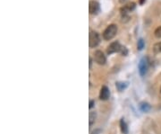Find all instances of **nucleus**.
Here are the masks:
<instances>
[{"label": "nucleus", "mask_w": 161, "mask_h": 134, "mask_svg": "<svg viewBox=\"0 0 161 134\" xmlns=\"http://www.w3.org/2000/svg\"><path fill=\"white\" fill-rule=\"evenodd\" d=\"M117 31H118V28H117L116 24H114V23L110 24V25H108L106 28V30H105L104 33H103V38H104V40L110 41L111 39H113L115 36L116 35Z\"/></svg>", "instance_id": "1"}, {"label": "nucleus", "mask_w": 161, "mask_h": 134, "mask_svg": "<svg viewBox=\"0 0 161 134\" xmlns=\"http://www.w3.org/2000/svg\"><path fill=\"white\" fill-rule=\"evenodd\" d=\"M100 42V34L97 32H90L89 36V45L90 48L97 47Z\"/></svg>", "instance_id": "2"}, {"label": "nucleus", "mask_w": 161, "mask_h": 134, "mask_svg": "<svg viewBox=\"0 0 161 134\" xmlns=\"http://www.w3.org/2000/svg\"><path fill=\"white\" fill-rule=\"evenodd\" d=\"M148 68V59L147 58H142L139 63V72L141 77L146 75Z\"/></svg>", "instance_id": "3"}, {"label": "nucleus", "mask_w": 161, "mask_h": 134, "mask_svg": "<svg viewBox=\"0 0 161 134\" xmlns=\"http://www.w3.org/2000/svg\"><path fill=\"white\" fill-rule=\"evenodd\" d=\"M121 48L122 46L120 45V43L118 41H114L112 43H110L109 46L108 47L107 49V52L108 54H113V53H115V52H119L121 51Z\"/></svg>", "instance_id": "4"}, {"label": "nucleus", "mask_w": 161, "mask_h": 134, "mask_svg": "<svg viewBox=\"0 0 161 134\" xmlns=\"http://www.w3.org/2000/svg\"><path fill=\"white\" fill-rule=\"evenodd\" d=\"M94 59L95 61L100 64V65H104L107 61V59L106 56L104 55V53L101 51H96L94 53Z\"/></svg>", "instance_id": "5"}, {"label": "nucleus", "mask_w": 161, "mask_h": 134, "mask_svg": "<svg viewBox=\"0 0 161 134\" xmlns=\"http://www.w3.org/2000/svg\"><path fill=\"white\" fill-rule=\"evenodd\" d=\"M89 10L91 15H97L98 12L100 11V5L95 0H91L89 5Z\"/></svg>", "instance_id": "6"}, {"label": "nucleus", "mask_w": 161, "mask_h": 134, "mask_svg": "<svg viewBox=\"0 0 161 134\" xmlns=\"http://www.w3.org/2000/svg\"><path fill=\"white\" fill-rule=\"evenodd\" d=\"M109 95H110V92H109V89L108 87L104 86L101 87L100 89V98L103 101L105 100H108L109 98Z\"/></svg>", "instance_id": "7"}, {"label": "nucleus", "mask_w": 161, "mask_h": 134, "mask_svg": "<svg viewBox=\"0 0 161 134\" xmlns=\"http://www.w3.org/2000/svg\"><path fill=\"white\" fill-rule=\"evenodd\" d=\"M120 129H121V131H122L123 134H127L128 133V127H127V124L123 119H121V121H120Z\"/></svg>", "instance_id": "8"}, {"label": "nucleus", "mask_w": 161, "mask_h": 134, "mask_svg": "<svg viewBox=\"0 0 161 134\" xmlns=\"http://www.w3.org/2000/svg\"><path fill=\"white\" fill-rule=\"evenodd\" d=\"M96 118H97V113L95 112H90L89 114V124L90 125L93 124L96 121Z\"/></svg>", "instance_id": "9"}, {"label": "nucleus", "mask_w": 161, "mask_h": 134, "mask_svg": "<svg viewBox=\"0 0 161 134\" xmlns=\"http://www.w3.org/2000/svg\"><path fill=\"white\" fill-rule=\"evenodd\" d=\"M125 8V10L128 12H131V11H133V10H134L135 9V7H136V5H135V3L134 2H129V3H127L125 7H123Z\"/></svg>", "instance_id": "10"}, {"label": "nucleus", "mask_w": 161, "mask_h": 134, "mask_svg": "<svg viewBox=\"0 0 161 134\" xmlns=\"http://www.w3.org/2000/svg\"><path fill=\"white\" fill-rule=\"evenodd\" d=\"M153 51L155 53H161V41L155 43L153 46Z\"/></svg>", "instance_id": "11"}, {"label": "nucleus", "mask_w": 161, "mask_h": 134, "mask_svg": "<svg viewBox=\"0 0 161 134\" xmlns=\"http://www.w3.org/2000/svg\"><path fill=\"white\" fill-rule=\"evenodd\" d=\"M144 45H145V43H144V41L142 40V39H140V40L138 41V44H137V48H138V50H139V51H141L142 49L144 48Z\"/></svg>", "instance_id": "12"}, {"label": "nucleus", "mask_w": 161, "mask_h": 134, "mask_svg": "<svg viewBox=\"0 0 161 134\" xmlns=\"http://www.w3.org/2000/svg\"><path fill=\"white\" fill-rule=\"evenodd\" d=\"M141 110L143 111V112H148V110H150V106L148 105V103H142L141 105Z\"/></svg>", "instance_id": "13"}, {"label": "nucleus", "mask_w": 161, "mask_h": 134, "mask_svg": "<svg viewBox=\"0 0 161 134\" xmlns=\"http://www.w3.org/2000/svg\"><path fill=\"white\" fill-rule=\"evenodd\" d=\"M126 86H127L126 83H117L116 84V87H117V88H118L119 91H123L126 87Z\"/></svg>", "instance_id": "14"}, {"label": "nucleus", "mask_w": 161, "mask_h": 134, "mask_svg": "<svg viewBox=\"0 0 161 134\" xmlns=\"http://www.w3.org/2000/svg\"><path fill=\"white\" fill-rule=\"evenodd\" d=\"M154 34H155V36H156L157 38H158V39L161 38V26L158 27L156 30H155Z\"/></svg>", "instance_id": "15"}, {"label": "nucleus", "mask_w": 161, "mask_h": 134, "mask_svg": "<svg viewBox=\"0 0 161 134\" xmlns=\"http://www.w3.org/2000/svg\"><path fill=\"white\" fill-rule=\"evenodd\" d=\"M120 52L122 53V55L126 56V55H127V53H128V51H127V49H126L125 47H122V48H121Z\"/></svg>", "instance_id": "16"}, {"label": "nucleus", "mask_w": 161, "mask_h": 134, "mask_svg": "<svg viewBox=\"0 0 161 134\" xmlns=\"http://www.w3.org/2000/svg\"><path fill=\"white\" fill-rule=\"evenodd\" d=\"M93 105H94V101H90V105H89V108L90 109H91L92 107H93Z\"/></svg>", "instance_id": "17"}, {"label": "nucleus", "mask_w": 161, "mask_h": 134, "mask_svg": "<svg viewBox=\"0 0 161 134\" xmlns=\"http://www.w3.org/2000/svg\"><path fill=\"white\" fill-rule=\"evenodd\" d=\"M119 1H120V3H121V4H123V2H125L126 0H119Z\"/></svg>", "instance_id": "18"}, {"label": "nucleus", "mask_w": 161, "mask_h": 134, "mask_svg": "<svg viewBox=\"0 0 161 134\" xmlns=\"http://www.w3.org/2000/svg\"><path fill=\"white\" fill-rule=\"evenodd\" d=\"M91 61H92V60H91V59L90 58V67L91 66Z\"/></svg>", "instance_id": "19"}, {"label": "nucleus", "mask_w": 161, "mask_h": 134, "mask_svg": "<svg viewBox=\"0 0 161 134\" xmlns=\"http://www.w3.org/2000/svg\"><path fill=\"white\" fill-rule=\"evenodd\" d=\"M160 93H161V87H160Z\"/></svg>", "instance_id": "20"}]
</instances>
